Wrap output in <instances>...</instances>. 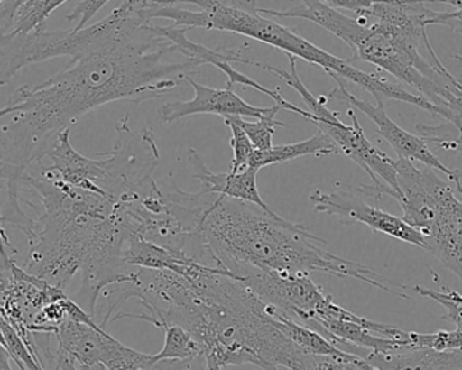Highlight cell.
<instances>
[{
	"instance_id": "cell-25",
	"label": "cell",
	"mask_w": 462,
	"mask_h": 370,
	"mask_svg": "<svg viewBox=\"0 0 462 370\" xmlns=\"http://www.w3.org/2000/svg\"><path fill=\"white\" fill-rule=\"evenodd\" d=\"M410 346L432 348L437 351L462 350V331H438L432 334H419L408 331Z\"/></svg>"
},
{
	"instance_id": "cell-4",
	"label": "cell",
	"mask_w": 462,
	"mask_h": 370,
	"mask_svg": "<svg viewBox=\"0 0 462 370\" xmlns=\"http://www.w3.org/2000/svg\"><path fill=\"white\" fill-rule=\"evenodd\" d=\"M301 4L291 10V17L316 23L342 40L354 51L353 60L374 64L437 106L462 115V82L430 44L426 5L383 0L365 18H350L321 0Z\"/></svg>"
},
{
	"instance_id": "cell-7",
	"label": "cell",
	"mask_w": 462,
	"mask_h": 370,
	"mask_svg": "<svg viewBox=\"0 0 462 370\" xmlns=\"http://www.w3.org/2000/svg\"><path fill=\"white\" fill-rule=\"evenodd\" d=\"M254 293L283 315L304 326H312L329 294L316 285L308 273L255 272L239 277Z\"/></svg>"
},
{
	"instance_id": "cell-28",
	"label": "cell",
	"mask_w": 462,
	"mask_h": 370,
	"mask_svg": "<svg viewBox=\"0 0 462 370\" xmlns=\"http://www.w3.org/2000/svg\"><path fill=\"white\" fill-rule=\"evenodd\" d=\"M110 0H83L79 5H77L74 10L67 15V20L69 23H77L75 31H80L88 26V21L105 6Z\"/></svg>"
},
{
	"instance_id": "cell-17",
	"label": "cell",
	"mask_w": 462,
	"mask_h": 370,
	"mask_svg": "<svg viewBox=\"0 0 462 370\" xmlns=\"http://www.w3.org/2000/svg\"><path fill=\"white\" fill-rule=\"evenodd\" d=\"M340 153L339 148L323 132L319 131L310 139L293 144L273 145L270 150L259 151L251 156L250 166L261 170L272 164L286 163L302 156H328Z\"/></svg>"
},
{
	"instance_id": "cell-36",
	"label": "cell",
	"mask_w": 462,
	"mask_h": 370,
	"mask_svg": "<svg viewBox=\"0 0 462 370\" xmlns=\"http://www.w3.org/2000/svg\"><path fill=\"white\" fill-rule=\"evenodd\" d=\"M459 299H461V301H462V294H459Z\"/></svg>"
},
{
	"instance_id": "cell-24",
	"label": "cell",
	"mask_w": 462,
	"mask_h": 370,
	"mask_svg": "<svg viewBox=\"0 0 462 370\" xmlns=\"http://www.w3.org/2000/svg\"><path fill=\"white\" fill-rule=\"evenodd\" d=\"M281 107L275 105V109L270 115L256 121H245L242 117H231L235 123L245 132L248 139L253 143L255 150L266 151L273 147V136L277 126H285V124L277 121V115Z\"/></svg>"
},
{
	"instance_id": "cell-12",
	"label": "cell",
	"mask_w": 462,
	"mask_h": 370,
	"mask_svg": "<svg viewBox=\"0 0 462 370\" xmlns=\"http://www.w3.org/2000/svg\"><path fill=\"white\" fill-rule=\"evenodd\" d=\"M47 158L52 162L51 169L64 182L107 197L104 190L107 178V164L104 153H99V158L93 159L78 153L71 143V129L59 134L48 151Z\"/></svg>"
},
{
	"instance_id": "cell-8",
	"label": "cell",
	"mask_w": 462,
	"mask_h": 370,
	"mask_svg": "<svg viewBox=\"0 0 462 370\" xmlns=\"http://www.w3.org/2000/svg\"><path fill=\"white\" fill-rule=\"evenodd\" d=\"M337 82V88L328 94V99L346 102L350 107H356L364 113L374 125L377 126V134L386 143H389L399 158L408 159L411 162H419L423 166L437 170L446 175L448 180L456 185L457 191L462 196V174L458 170L448 169L442 163L429 148L426 140L421 136L410 134L405 129L400 128L394 121L391 120L386 113L383 101H375V105L370 104L367 99H359L350 93L346 80L335 74H328Z\"/></svg>"
},
{
	"instance_id": "cell-32",
	"label": "cell",
	"mask_w": 462,
	"mask_h": 370,
	"mask_svg": "<svg viewBox=\"0 0 462 370\" xmlns=\"http://www.w3.org/2000/svg\"><path fill=\"white\" fill-rule=\"evenodd\" d=\"M221 365L218 364L217 359L212 356H205V370H221Z\"/></svg>"
},
{
	"instance_id": "cell-9",
	"label": "cell",
	"mask_w": 462,
	"mask_h": 370,
	"mask_svg": "<svg viewBox=\"0 0 462 370\" xmlns=\"http://www.w3.org/2000/svg\"><path fill=\"white\" fill-rule=\"evenodd\" d=\"M367 199L369 197L362 191L361 186H348L331 193L315 190L310 196L316 212L337 216L342 220L366 224L374 231L426 250V240L418 229L405 223L402 217H396L383 212L380 208L372 207L366 201Z\"/></svg>"
},
{
	"instance_id": "cell-26",
	"label": "cell",
	"mask_w": 462,
	"mask_h": 370,
	"mask_svg": "<svg viewBox=\"0 0 462 370\" xmlns=\"http://www.w3.org/2000/svg\"><path fill=\"white\" fill-rule=\"evenodd\" d=\"M224 121H226V125L228 126L232 134L231 147L232 153H234V159H232V166L229 171H243V170L250 166L251 156L255 153V147H254L251 140L248 139L245 132L235 123V120L226 118V120Z\"/></svg>"
},
{
	"instance_id": "cell-13",
	"label": "cell",
	"mask_w": 462,
	"mask_h": 370,
	"mask_svg": "<svg viewBox=\"0 0 462 370\" xmlns=\"http://www.w3.org/2000/svg\"><path fill=\"white\" fill-rule=\"evenodd\" d=\"M188 159L193 169L194 180L201 183L202 190L239 199V201L250 202L263 209L272 210L259 193L258 185H256V175L259 170L255 167L248 166L240 172L226 171L216 174L208 169L204 159L194 148L189 150Z\"/></svg>"
},
{
	"instance_id": "cell-3",
	"label": "cell",
	"mask_w": 462,
	"mask_h": 370,
	"mask_svg": "<svg viewBox=\"0 0 462 370\" xmlns=\"http://www.w3.org/2000/svg\"><path fill=\"white\" fill-rule=\"evenodd\" d=\"M201 232L216 266L245 277L255 272H319L356 278L394 296L407 297L388 278L369 267L340 258L316 243H327L302 224L291 223L273 210L212 194Z\"/></svg>"
},
{
	"instance_id": "cell-23",
	"label": "cell",
	"mask_w": 462,
	"mask_h": 370,
	"mask_svg": "<svg viewBox=\"0 0 462 370\" xmlns=\"http://www.w3.org/2000/svg\"><path fill=\"white\" fill-rule=\"evenodd\" d=\"M451 59L462 63L461 55H453ZM416 131L427 143L437 145L445 151H454V153H462V115L459 116V121L457 125L451 123L440 124V125L431 126L426 124H418Z\"/></svg>"
},
{
	"instance_id": "cell-21",
	"label": "cell",
	"mask_w": 462,
	"mask_h": 370,
	"mask_svg": "<svg viewBox=\"0 0 462 370\" xmlns=\"http://www.w3.org/2000/svg\"><path fill=\"white\" fill-rule=\"evenodd\" d=\"M66 2L69 0H28L17 13L10 33L28 34L44 31L47 18Z\"/></svg>"
},
{
	"instance_id": "cell-5",
	"label": "cell",
	"mask_w": 462,
	"mask_h": 370,
	"mask_svg": "<svg viewBox=\"0 0 462 370\" xmlns=\"http://www.w3.org/2000/svg\"><path fill=\"white\" fill-rule=\"evenodd\" d=\"M435 171L397 159L402 217L423 235L426 250L462 281V202Z\"/></svg>"
},
{
	"instance_id": "cell-22",
	"label": "cell",
	"mask_w": 462,
	"mask_h": 370,
	"mask_svg": "<svg viewBox=\"0 0 462 370\" xmlns=\"http://www.w3.org/2000/svg\"><path fill=\"white\" fill-rule=\"evenodd\" d=\"M2 346L21 370H45L44 362L26 345L9 321L2 319Z\"/></svg>"
},
{
	"instance_id": "cell-14",
	"label": "cell",
	"mask_w": 462,
	"mask_h": 370,
	"mask_svg": "<svg viewBox=\"0 0 462 370\" xmlns=\"http://www.w3.org/2000/svg\"><path fill=\"white\" fill-rule=\"evenodd\" d=\"M366 361L375 370H462V350L402 345L386 353H370Z\"/></svg>"
},
{
	"instance_id": "cell-19",
	"label": "cell",
	"mask_w": 462,
	"mask_h": 370,
	"mask_svg": "<svg viewBox=\"0 0 462 370\" xmlns=\"http://www.w3.org/2000/svg\"><path fill=\"white\" fill-rule=\"evenodd\" d=\"M164 345L158 354H153L156 364L161 361H186L204 356V348L196 338L178 324L164 327Z\"/></svg>"
},
{
	"instance_id": "cell-18",
	"label": "cell",
	"mask_w": 462,
	"mask_h": 370,
	"mask_svg": "<svg viewBox=\"0 0 462 370\" xmlns=\"http://www.w3.org/2000/svg\"><path fill=\"white\" fill-rule=\"evenodd\" d=\"M270 315H272V323L307 353L327 356H346L350 354L347 351L340 350L320 332L315 331L304 324L297 323L296 320H291V318L283 315L272 305H270Z\"/></svg>"
},
{
	"instance_id": "cell-34",
	"label": "cell",
	"mask_w": 462,
	"mask_h": 370,
	"mask_svg": "<svg viewBox=\"0 0 462 370\" xmlns=\"http://www.w3.org/2000/svg\"><path fill=\"white\" fill-rule=\"evenodd\" d=\"M88 370H109L106 367V365L102 364V362H98V364L91 365L88 366Z\"/></svg>"
},
{
	"instance_id": "cell-33",
	"label": "cell",
	"mask_w": 462,
	"mask_h": 370,
	"mask_svg": "<svg viewBox=\"0 0 462 370\" xmlns=\"http://www.w3.org/2000/svg\"><path fill=\"white\" fill-rule=\"evenodd\" d=\"M10 356L9 354H7V351L5 350L2 351V370H13L12 366H10Z\"/></svg>"
},
{
	"instance_id": "cell-27",
	"label": "cell",
	"mask_w": 462,
	"mask_h": 370,
	"mask_svg": "<svg viewBox=\"0 0 462 370\" xmlns=\"http://www.w3.org/2000/svg\"><path fill=\"white\" fill-rule=\"evenodd\" d=\"M412 291L420 296L429 297L445 307L446 313L442 316L443 320L451 321L456 324L457 329L462 331V301L459 299L458 291H446L445 293H440V291H432V289H427L420 285L413 286Z\"/></svg>"
},
{
	"instance_id": "cell-20",
	"label": "cell",
	"mask_w": 462,
	"mask_h": 370,
	"mask_svg": "<svg viewBox=\"0 0 462 370\" xmlns=\"http://www.w3.org/2000/svg\"><path fill=\"white\" fill-rule=\"evenodd\" d=\"M102 364L109 370H155L156 361L152 354L134 350L112 337Z\"/></svg>"
},
{
	"instance_id": "cell-15",
	"label": "cell",
	"mask_w": 462,
	"mask_h": 370,
	"mask_svg": "<svg viewBox=\"0 0 462 370\" xmlns=\"http://www.w3.org/2000/svg\"><path fill=\"white\" fill-rule=\"evenodd\" d=\"M59 348L77 359L78 364L91 366L102 362L112 335L105 328L67 319L55 334Z\"/></svg>"
},
{
	"instance_id": "cell-6",
	"label": "cell",
	"mask_w": 462,
	"mask_h": 370,
	"mask_svg": "<svg viewBox=\"0 0 462 370\" xmlns=\"http://www.w3.org/2000/svg\"><path fill=\"white\" fill-rule=\"evenodd\" d=\"M288 59L291 63L289 71L275 69V67L264 63H261L259 69L275 75L289 88L297 91L310 109L308 112L312 113V117L310 118V123L318 126L319 131L326 134L337 144L343 155L347 156L354 163L364 169V171L372 180L373 185L378 188L381 194L389 197L391 190H393L396 193V201H399L402 199V191H400L399 182H397L396 161L369 142L351 107L347 110L351 125H346L337 112H332L327 107L326 104L328 98L326 97L318 98L313 96L297 74V59L289 55Z\"/></svg>"
},
{
	"instance_id": "cell-16",
	"label": "cell",
	"mask_w": 462,
	"mask_h": 370,
	"mask_svg": "<svg viewBox=\"0 0 462 370\" xmlns=\"http://www.w3.org/2000/svg\"><path fill=\"white\" fill-rule=\"evenodd\" d=\"M123 258L128 266L170 270V272L178 273L180 275L190 264L197 262L186 254L162 247V245H155L136 234H131L126 237L123 247Z\"/></svg>"
},
{
	"instance_id": "cell-30",
	"label": "cell",
	"mask_w": 462,
	"mask_h": 370,
	"mask_svg": "<svg viewBox=\"0 0 462 370\" xmlns=\"http://www.w3.org/2000/svg\"><path fill=\"white\" fill-rule=\"evenodd\" d=\"M321 2L334 9L350 10V12L356 13V17L365 18V15L372 10L374 5L383 2V0H321Z\"/></svg>"
},
{
	"instance_id": "cell-11",
	"label": "cell",
	"mask_w": 462,
	"mask_h": 370,
	"mask_svg": "<svg viewBox=\"0 0 462 370\" xmlns=\"http://www.w3.org/2000/svg\"><path fill=\"white\" fill-rule=\"evenodd\" d=\"M186 82L193 88V98L163 105L161 116L164 123L171 124L199 115H217L224 120L231 117H253L259 120L275 109V105L272 107L253 106L236 96L228 86L226 88H208L199 85L191 77H189Z\"/></svg>"
},
{
	"instance_id": "cell-35",
	"label": "cell",
	"mask_w": 462,
	"mask_h": 370,
	"mask_svg": "<svg viewBox=\"0 0 462 370\" xmlns=\"http://www.w3.org/2000/svg\"><path fill=\"white\" fill-rule=\"evenodd\" d=\"M392 2H404V4H419L420 2V4H424L423 0H392Z\"/></svg>"
},
{
	"instance_id": "cell-1",
	"label": "cell",
	"mask_w": 462,
	"mask_h": 370,
	"mask_svg": "<svg viewBox=\"0 0 462 370\" xmlns=\"http://www.w3.org/2000/svg\"><path fill=\"white\" fill-rule=\"evenodd\" d=\"M148 4L124 0L109 17L75 32L69 66L13 94L0 112L13 117L0 131V164L26 171L47 156L59 134L91 110L162 98L205 66L175 60L177 47L151 29Z\"/></svg>"
},
{
	"instance_id": "cell-29",
	"label": "cell",
	"mask_w": 462,
	"mask_h": 370,
	"mask_svg": "<svg viewBox=\"0 0 462 370\" xmlns=\"http://www.w3.org/2000/svg\"><path fill=\"white\" fill-rule=\"evenodd\" d=\"M28 0H0V31L2 34L10 33L14 25L17 13Z\"/></svg>"
},
{
	"instance_id": "cell-31",
	"label": "cell",
	"mask_w": 462,
	"mask_h": 370,
	"mask_svg": "<svg viewBox=\"0 0 462 370\" xmlns=\"http://www.w3.org/2000/svg\"><path fill=\"white\" fill-rule=\"evenodd\" d=\"M75 362H77V359H75L74 356H71L69 353H66V351L58 348V353H56L55 370H88V366H85V365H79V366H77Z\"/></svg>"
},
{
	"instance_id": "cell-10",
	"label": "cell",
	"mask_w": 462,
	"mask_h": 370,
	"mask_svg": "<svg viewBox=\"0 0 462 370\" xmlns=\"http://www.w3.org/2000/svg\"><path fill=\"white\" fill-rule=\"evenodd\" d=\"M151 29L155 32L158 36L164 37L170 40L172 44L177 47L178 52L188 59H194V60L201 61L204 64H210L220 69L221 72L228 77V88H234L235 85L242 86V88H254L264 96L270 97L275 105L286 112L296 113L299 115L301 107L291 104L281 96L278 90H270L264 86L259 85L256 80L251 79L247 75L242 74L236 69L232 67V63L245 64V66L255 67L256 61L250 60V59L243 58L242 51L240 50H212V48L205 47V45L197 44V42H190L188 39V32L190 29L180 28V26H156L151 25Z\"/></svg>"
},
{
	"instance_id": "cell-2",
	"label": "cell",
	"mask_w": 462,
	"mask_h": 370,
	"mask_svg": "<svg viewBox=\"0 0 462 370\" xmlns=\"http://www.w3.org/2000/svg\"><path fill=\"white\" fill-rule=\"evenodd\" d=\"M23 188L42 205L23 269L64 291L80 273V304L96 318L99 294L136 274L123 258L124 243L134 234L123 205L64 182L42 161L26 170Z\"/></svg>"
}]
</instances>
